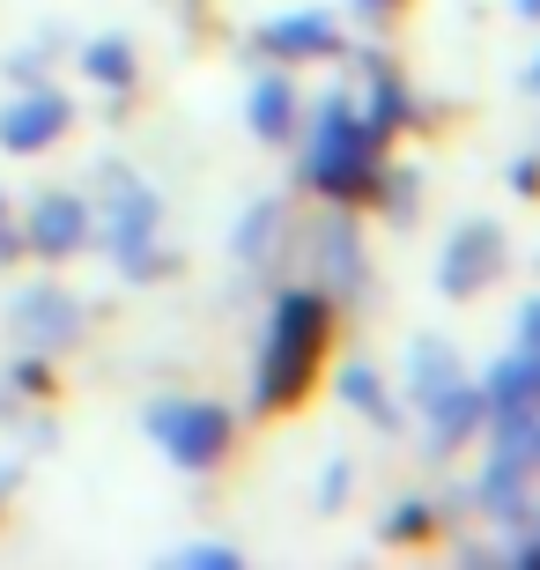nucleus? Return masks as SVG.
I'll return each instance as SVG.
<instances>
[{"label": "nucleus", "instance_id": "7ed1b4c3", "mask_svg": "<svg viewBox=\"0 0 540 570\" xmlns=\"http://www.w3.org/2000/svg\"><path fill=\"white\" fill-rule=\"evenodd\" d=\"M148 430H156V444H164L178 466H208V460H223V444H229V415L223 407H200V401L148 407Z\"/></svg>", "mask_w": 540, "mask_h": 570}, {"label": "nucleus", "instance_id": "4be33fe9", "mask_svg": "<svg viewBox=\"0 0 540 570\" xmlns=\"http://www.w3.org/2000/svg\"><path fill=\"white\" fill-rule=\"evenodd\" d=\"M363 8H377V0H363Z\"/></svg>", "mask_w": 540, "mask_h": 570}, {"label": "nucleus", "instance_id": "9b49d317", "mask_svg": "<svg viewBox=\"0 0 540 570\" xmlns=\"http://www.w3.org/2000/svg\"><path fill=\"white\" fill-rule=\"evenodd\" d=\"M474 385H452L444 401H430V415H436V444H459L467 438V423H474Z\"/></svg>", "mask_w": 540, "mask_h": 570}, {"label": "nucleus", "instance_id": "a211bd4d", "mask_svg": "<svg viewBox=\"0 0 540 570\" xmlns=\"http://www.w3.org/2000/svg\"><path fill=\"white\" fill-rule=\"evenodd\" d=\"M430 527V504H400V519H393V541H408V533H422Z\"/></svg>", "mask_w": 540, "mask_h": 570}, {"label": "nucleus", "instance_id": "4468645a", "mask_svg": "<svg viewBox=\"0 0 540 570\" xmlns=\"http://www.w3.org/2000/svg\"><path fill=\"white\" fill-rule=\"evenodd\" d=\"M400 119V89L385 82V75H377V89H371V134H385Z\"/></svg>", "mask_w": 540, "mask_h": 570}, {"label": "nucleus", "instance_id": "39448f33", "mask_svg": "<svg viewBox=\"0 0 540 570\" xmlns=\"http://www.w3.org/2000/svg\"><path fill=\"white\" fill-rule=\"evenodd\" d=\"M497 253H503L497 223H467V230L444 245V289H452V296H474L481 275H497Z\"/></svg>", "mask_w": 540, "mask_h": 570}, {"label": "nucleus", "instance_id": "20e7f679", "mask_svg": "<svg viewBox=\"0 0 540 570\" xmlns=\"http://www.w3.org/2000/svg\"><path fill=\"white\" fill-rule=\"evenodd\" d=\"M16 334L30 341V348H60V341L82 334V304L60 289H22L16 296Z\"/></svg>", "mask_w": 540, "mask_h": 570}, {"label": "nucleus", "instance_id": "f3484780", "mask_svg": "<svg viewBox=\"0 0 540 570\" xmlns=\"http://www.w3.org/2000/svg\"><path fill=\"white\" fill-rule=\"evenodd\" d=\"M341 393H348V407H377V379H371V371H348Z\"/></svg>", "mask_w": 540, "mask_h": 570}, {"label": "nucleus", "instance_id": "423d86ee", "mask_svg": "<svg viewBox=\"0 0 540 570\" xmlns=\"http://www.w3.org/2000/svg\"><path fill=\"white\" fill-rule=\"evenodd\" d=\"M119 223H111V253H119L126 275H141L148 267V230H156V193L134 186V178H119Z\"/></svg>", "mask_w": 540, "mask_h": 570}, {"label": "nucleus", "instance_id": "dca6fc26", "mask_svg": "<svg viewBox=\"0 0 540 570\" xmlns=\"http://www.w3.org/2000/svg\"><path fill=\"white\" fill-rule=\"evenodd\" d=\"M274 215H282V208H252V223L237 230V253H259V245H267V237H274Z\"/></svg>", "mask_w": 540, "mask_h": 570}, {"label": "nucleus", "instance_id": "f03ea898", "mask_svg": "<svg viewBox=\"0 0 540 570\" xmlns=\"http://www.w3.org/2000/svg\"><path fill=\"white\" fill-rule=\"evenodd\" d=\"M371 148H377V134L371 127H355V111H348V97H326L318 105V134H312V186H326V193H363L371 186Z\"/></svg>", "mask_w": 540, "mask_h": 570}, {"label": "nucleus", "instance_id": "6ab92c4d", "mask_svg": "<svg viewBox=\"0 0 540 570\" xmlns=\"http://www.w3.org/2000/svg\"><path fill=\"white\" fill-rule=\"evenodd\" d=\"M178 563H193V570H200V563H208V570H223V563H237V556H229V549H186Z\"/></svg>", "mask_w": 540, "mask_h": 570}, {"label": "nucleus", "instance_id": "f8f14e48", "mask_svg": "<svg viewBox=\"0 0 540 570\" xmlns=\"http://www.w3.org/2000/svg\"><path fill=\"white\" fill-rule=\"evenodd\" d=\"M415 385H422V401H444V393L459 385V363L444 356V348H430V341H422V348H415Z\"/></svg>", "mask_w": 540, "mask_h": 570}, {"label": "nucleus", "instance_id": "2eb2a0df", "mask_svg": "<svg viewBox=\"0 0 540 570\" xmlns=\"http://www.w3.org/2000/svg\"><path fill=\"white\" fill-rule=\"evenodd\" d=\"M89 75H97V82H126V45H97V52H89Z\"/></svg>", "mask_w": 540, "mask_h": 570}, {"label": "nucleus", "instance_id": "1a4fd4ad", "mask_svg": "<svg viewBox=\"0 0 540 570\" xmlns=\"http://www.w3.org/2000/svg\"><path fill=\"white\" fill-rule=\"evenodd\" d=\"M82 230H89V208L82 200H45L38 215H30V245H38V253H75V245H82Z\"/></svg>", "mask_w": 540, "mask_h": 570}, {"label": "nucleus", "instance_id": "ddd939ff", "mask_svg": "<svg viewBox=\"0 0 540 570\" xmlns=\"http://www.w3.org/2000/svg\"><path fill=\"white\" fill-rule=\"evenodd\" d=\"M252 127H259V134H282V127H289V82H252Z\"/></svg>", "mask_w": 540, "mask_h": 570}, {"label": "nucleus", "instance_id": "9d476101", "mask_svg": "<svg viewBox=\"0 0 540 570\" xmlns=\"http://www.w3.org/2000/svg\"><path fill=\"white\" fill-rule=\"evenodd\" d=\"M259 38H267L274 52H326L333 45V16H282V22H267Z\"/></svg>", "mask_w": 540, "mask_h": 570}, {"label": "nucleus", "instance_id": "aec40b11", "mask_svg": "<svg viewBox=\"0 0 540 570\" xmlns=\"http://www.w3.org/2000/svg\"><path fill=\"white\" fill-rule=\"evenodd\" d=\"M526 348H540V304H526Z\"/></svg>", "mask_w": 540, "mask_h": 570}, {"label": "nucleus", "instance_id": "f257e3e1", "mask_svg": "<svg viewBox=\"0 0 540 570\" xmlns=\"http://www.w3.org/2000/svg\"><path fill=\"white\" fill-rule=\"evenodd\" d=\"M318 341H326V304L318 296H282L274 304V334H267V363H259V401L282 407L304 393L318 363Z\"/></svg>", "mask_w": 540, "mask_h": 570}, {"label": "nucleus", "instance_id": "0eeeda50", "mask_svg": "<svg viewBox=\"0 0 540 570\" xmlns=\"http://www.w3.org/2000/svg\"><path fill=\"white\" fill-rule=\"evenodd\" d=\"M489 407H497V423L533 415V407H540V348H519V356L489 379Z\"/></svg>", "mask_w": 540, "mask_h": 570}, {"label": "nucleus", "instance_id": "6e6552de", "mask_svg": "<svg viewBox=\"0 0 540 570\" xmlns=\"http://www.w3.org/2000/svg\"><path fill=\"white\" fill-rule=\"evenodd\" d=\"M60 127H67V97L38 89V97H22V105H8V119H0V141H8V148H45V141H52Z\"/></svg>", "mask_w": 540, "mask_h": 570}, {"label": "nucleus", "instance_id": "412c9836", "mask_svg": "<svg viewBox=\"0 0 540 570\" xmlns=\"http://www.w3.org/2000/svg\"><path fill=\"white\" fill-rule=\"evenodd\" d=\"M519 8H526V16H540V0H519Z\"/></svg>", "mask_w": 540, "mask_h": 570}]
</instances>
